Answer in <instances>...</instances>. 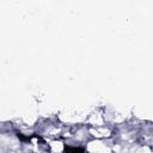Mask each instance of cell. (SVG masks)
Listing matches in <instances>:
<instances>
[{"label": "cell", "mask_w": 153, "mask_h": 153, "mask_svg": "<svg viewBox=\"0 0 153 153\" xmlns=\"http://www.w3.org/2000/svg\"><path fill=\"white\" fill-rule=\"evenodd\" d=\"M65 153H84V149L79 147H67L65 149Z\"/></svg>", "instance_id": "1"}]
</instances>
